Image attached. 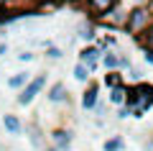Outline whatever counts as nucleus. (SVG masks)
<instances>
[{
	"instance_id": "nucleus-25",
	"label": "nucleus",
	"mask_w": 153,
	"mask_h": 151,
	"mask_svg": "<svg viewBox=\"0 0 153 151\" xmlns=\"http://www.w3.org/2000/svg\"><path fill=\"white\" fill-rule=\"evenodd\" d=\"M46 151H56V149H54V146H51V149H46Z\"/></svg>"
},
{
	"instance_id": "nucleus-6",
	"label": "nucleus",
	"mask_w": 153,
	"mask_h": 151,
	"mask_svg": "<svg viewBox=\"0 0 153 151\" xmlns=\"http://www.w3.org/2000/svg\"><path fill=\"white\" fill-rule=\"evenodd\" d=\"M3 125H5V131H8V133H13V136H21L23 133V123L18 120V115H13V113L3 115Z\"/></svg>"
},
{
	"instance_id": "nucleus-5",
	"label": "nucleus",
	"mask_w": 153,
	"mask_h": 151,
	"mask_svg": "<svg viewBox=\"0 0 153 151\" xmlns=\"http://www.w3.org/2000/svg\"><path fill=\"white\" fill-rule=\"evenodd\" d=\"M87 3H89V8L94 11V16L105 18V16L115 8V3H117V0H87Z\"/></svg>"
},
{
	"instance_id": "nucleus-10",
	"label": "nucleus",
	"mask_w": 153,
	"mask_h": 151,
	"mask_svg": "<svg viewBox=\"0 0 153 151\" xmlns=\"http://www.w3.org/2000/svg\"><path fill=\"white\" fill-rule=\"evenodd\" d=\"M102 64H105V69L115 72L117 67H120V56L115 54V51H105V54H102Z\"/></svg>"
},
{
	"instance_id": "nucleus-12",
	"label": "nucleus",
	"mask_w": 153,
	"mask_h": 151,
	"mask_svg": "<svg viewBox=\"0 0 153 151\" xmlns=\"http://www.w3.org/2000/svg\"><path fill=\"white\" fill-rule=\"evenodd\" d=\"M123 146H125V141H123L120 136H115V138L105 141V146H102V149H105V151H123Z\"/></svg>"
},
{
	"instance_id": "nucleus-11",
	"label": "nucleus",
	"mask_w": 153,
	"mask_h": 151,
	"mask_svg": "<svg viewBox=\"0 0 153 151\" xmlns=\"http://www.w3.org/2000/svg\"><path fill=\"white\" fill-rule=\"evenodd\" d=\"M102 82H105L107 87H112V90H115V87H123V77L117 74V72H107Z\"/></svg>"
},
{
	"instance_id": "nucleus-21",
	"label": "nucleus",
	"mask_w": 153,
	"mask_h": 151,
	"mask_svg": "<svg viewBox=\"0 0 153 151\" xmlns=\"http://www.w3.org/2000/svg\"><path fill=\"white\" fill-rule=\"evenodd\" d=\"M8 54V44H0V56H5Z\"/></svg>"
},
{
	"instance_id": "nucleus-20",
	"label": "nucleus",
	"mask_w": 153,
	"mask_h": 151,
	"mask_svg": "<svg viewBox=\"0 0 153 151\" xmlns=\"http://www.w3.org/2000/svg\"><path fill=\"white\" fill-rule=\"evenodd\" d=\"M18 59H21V62H31V59H33V54H28V51H23V54H18Z\"/></svg>"
},
{
	"instance_id": "nucleus-18",
	"label": "nucleus",
	"mask_w": 153,
	"mask_h": 151,
	"mask_svg": "<svg viewBox=\"0 0 153 151\" xmlns=\"http://www.w3.org/2000/svg\"><path fill=\"white\" fill-rule=\"evenodd\" d=\"M128 115H133L130 108H120V113H117V118H128Z\"/></svg>"
},
{
	"instance_id": "nucleus-15",
	"label": "nucleus",
	"mask_w": 153,
	"mask_h": 151,
	"mask_svg": "<svg viewBox=\"0 0 153 151\" xmlns=\"http://www.w3.org/2000/svg\"><path fill=\"white\" fill-rule=\"evenodd\" d=\"M143 46H146V51H153V23L148 26V31H146V41H143Z\"/></svg>"
},
{
	"instance_id": "nucleus-9",
	"label": "nucleus",
	"mask_w": 153,
	"mask_h": 151,
	"mask_svg": "<svg viewBox=\"0 0 153 151\" xmlns=\"http://www.w3.org/2000/svg\"><path fill=\"white\" fill-rule=\"evenodd\" d=\"M49 100L51 103H64L66 100V85L64 82H56V85L49 90Z\"/></svg>"
},
{
	"instance_id": "nucleus-23",
	"label": "nucleus",
	"mask_w": 153,
	"mask_h": 151,
	"mask_svg": "<svg viewBox=\"0 0 153 151\" xmlns=\"http://www.w3.org/2000/svg\"><path fill=\"white\" fill-rule=\"evenodd\" d=\"M31 3L33 5H41V3H46V0H31Z\"/></svg>"
},
{
	"instance_id": "nucleus-19",
	"label": "nucleus",
	"mask_w": 153,
	"mask_h": 151,
	"mask_svg": "<svg viewBox=\"0 0 153 151\" xmlns=\"http://www.w3.org/2000/svg\"><path fill=\"white\" fill-rule=\"evenodd\" d=\"M13 0H0V13H8V5H10Z\"/></svg>"
},
{
	"instance_id": "nucleus-13",
	"label": "nucleus",
	"mask_w": 153,
	"mask_h": 151,
	"mask_svg": "<svg viewBox=\"0 0 153 151\" xmlns=\"http://www.w3.org/2000/svg\"><path fill=\"white\" fill-rule=\"evenodd\" d=\"M110 103H112V105L125 103V87H115V90L110 92Z\"/></svg>"
},
{
	"instance_id": "nucleus-7",
	"label": "nucleus",
	"mask_w": 153,
	"mask_h": 151,
	"mask_svg": "<svg viewBox=\"0 0 153 151\" xmlns=\"http://www.w3.org/2000/svg\"><path fill=\"white\" fill-rule=\"evenodd\" d=\"M97 92H100L97 85H89L87 90H84V95H82V108L84 110H92L94 105H97Z\"/></svg>"
},
{
	"instance_id": "nucleus-3",
	"label": "nucleus",
	"mask_w": 153,
	"mask_h": 151,
	"mask_svg": "<svg viewBox=\"0 0 153 151\" xmlns=\"http://www.w3.org/2000/svg\"><path fill=\"white\" fill-rule=\"evenodd\" d=\"M102 56V51H100L97 46H84L82 51H79V64H84L89 72H94V67H97V59Z\"/></svg>"
},
{
	"instance_id": "nucleus-4",
	"label": "nucleus",
	"mask_w": 153,
	"mask_h": 151,
	"mask_svg": "<svg viewBox=\"0 0 153 151\" xmlns=\"http://www.w3.org/2000/svg\"><path fill=\"white\" fill-rule=\"evenodd\" d=\"M51 141H54V149H56V151H69V146H71V133L59 128V131L51 133Z\"/></svg>"
},
{
	"instance_id": "nucleus-2",
	"label": "nucleus",
	"mask_w": 153,
	"mask_h": 151,
	"mask_svg": "<svg viewBox=\"0 0 153 151\" xmlns=\"http://www.w3.org/2000/svg\"><path fill=\"white\" fill-rule=\"evenodd\" d=\"M44 85H46V74L33 77V80H31V82H28V85L21 90V95H18V105H31L33 100H36V95L44 90Z\"/></svg>"
},
{
	"instance_id": "nucleus-24",
	"label": "nucleus",
	"mask_w": 153,
	"mask_h": 151,
	"mask_svg": "<svg viewBox=\"0 0 153 151\" xmlns=\"http://www.w3.org/2000/svg\"><path fill=\"white\" fill-rule=\"evenodd\" d=\"M146 151H153V143H148V146H146Z\"/></svg>"
},
{
	"instance_id": "nucleus-8",
	"label": "nucleus",
	"mask_w": 153,
	"mask_h": 151,
	"mask_svg": "<svg viewBox=\"0 0 153 151\" xmlns=\"http://www.w3.org/2000/svg\"><path fill=\"white\" fill-rule=\"evenodd\" d=\"M28 82H31V74H28V72H16V74L8 80V87H10V90H23Z\"/></svg>"
},
{
	"instance_id": "nucleus-1",
	"label": "nucleus",
	"mask_w": 153,
	"mask_h": 151,
	"mask_svg": "<svg viewBox=\"0 0 153 151\" xmlns=\"http://www.w3.org/2000/svg\"><path fill=\"white\" fill-rule=\"evenodd\" d=\"M151 23H153L151 8L138 5V8H133V11L125 16V33H130V36H140V33L148 31V26H151Z\"/></svg>"
},
{
	"instance_id": "nucleus-17",
	"label": "nucleus",
	"mask_w": 153,
	"mask_h": 151,
	"mask_svg": "<svg viewBox=\"0 0 153 151\" xmlns=\"http://www.w3.org/2000/svg\"><path fill=\"white\" fill-rule=\"evenodd\" d=\"M46 56H49V59H61V49L49 46V49H46Z\"/></svg>"
},
{
	"instance_id": "nucleus-22",
	"label": "nucleus",
	"mask_w": 153,
	"mask_h": 151,
	"mask_svg": "<svg viewBox=\"0 0 153 151\" xmlns=\"http://www.w3.org/2000/svg\"><path fill=\"white\" fill-rule=\"evenodd\" d=\"M146 62H151V64H153V51H146Z\"/></svg>"
},
{
	"instance_id": "nucleus-14",
	"label": "nucleus",
	"mask_w": 153,
	"mask_h": 151,
	"mask_svg": "<svg viewBox=\"0 0 153 151\" xmlns=\"http://www.w3.org/2000/svg\"><path fill=\"white\" fill-rule=\"evenodd\" d=\"M89 74H92V72H89L84 64H76V67H74V80H79V82H89Z\"/></svg>"
},
{
	"instance_id": "nucleus-16",
	"label": "nucleus",
	"mask_w": 153,
	"mask_h": 151,
	"mask_svg": "<svg viewBox=\"0 0 153 151\" xmlns=\"http://www.w3.org/2000/svg\"><path fill=\"white\" fill-rule=\"evenodd\" d=\"M79 36H82L84 41H92L94 38V28L92 26H82V33H79Z\"/></svg>"
}]
</instances>
